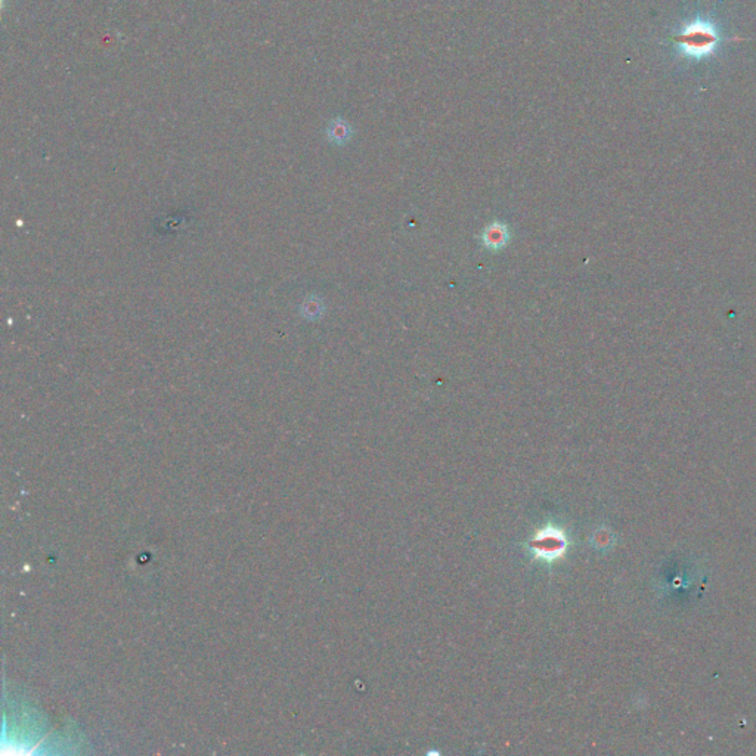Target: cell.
<instances>
[{
  "instance_id": "cell-1",
  "label": "cell",
  "mask_w": 756,
  "mask_h": 756,
  "mask_svg": "<svg viewBox=\"0 0 756 756\" xmlns=\"http://www.w3.org/2000/svg\"><path fill=\"white\" fill-rule=\"evenodd\" d=\"M672 41L682 54L699 59L712 55L718 48L721 37L718 30L710 22L695 21L684 26L672 37Z\"/></svg>"
},
{
  "instance_id": "cell-2",
  "label": "cell",
  "mask_w": 756,
  "mask_h": 756,
  "mask_svg": "<svg viewBox=\"0 0 756 756\" xmlns=\"http://www.w3.org/2000/svg\"><path fill=\"white\" fill-rule=\"evenodd\" d=\"M527 548L532 557L545 564H554L563 559L569 549V538L566 532L552 523H547L538 529L527 541Z\"/></svg>"
},
{
  "instance_id": "cell-3",
  "label": "cell",
  "mask_w": 756,
  "mask_h": 756,
  "mask_svg": "<svg viewBox=\"0 0 756 756\" xmlns=\"http://www.w3.org/2000/svg\"><path fill=\"white\" fill-rule=\"evenodd\" d=\"M509 238H511L509 229L505 224H502V222H494V224L487 225L480 237L483 246L494 252L504 249L508 244Z\"/></svg>"
},
{
  "instance_id": "cell-4",
  "label": "cell",
  "mask_w": 756,
  "mask_h": 756,
  "mask_svg": "<svg viewBox=\"0 0 756 756\" xmlns=\"http://www.w3.org/2000/svg\"><path fill=\"white\" fill-rule=\"evenodd\" d=\"M353 135V130L350 123H347L343 119H336L329 123L327 127V138L331 144L334 145H346Z\"/></svg>"
},
{
  "instance_id": "cell-5",
  "label": "cell",
  "mask_w": 756,
  "mask_h": 756,
  "mask_svg": "<svg viewBox=\"0 0 756 756\" xmlns=\"http://www.w3.org/2000/svg\"><path fill=\"white\" fill-rule=\"evenodd\" d=\"M324 310H325V304L322 299L314 294V296H309L304 300L302 306V315L309 321H317L324 315Z\"/></svg>"
}]
</instances>
